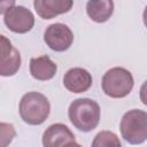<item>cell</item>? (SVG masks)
<instances>
[{
    "label": "cell",
    "instance_id": "obj_1",
    "mask_svg": "<svg viewBox=\"0 0 147 147\" xmlns=\"http://www.w3.org/2000/svg\"><path fill=\"white\" fill-rule=\"evenodd\" d=\"M71 124L83 132L94 130L100 122V106L96 101L88 98L74 100L68 109Z\"/></svg>",
    "mask_w": 147,
    "mask_h": 147
},
{
    "label": "cell",
    "instance_id": "obj_2",
    "mask_svg": "<svg viewBox=\"0 0 147 147\" xmlns=\"http://www.w3.org/2000/svg\"><path fill=\"white\" fill-rule=\"evenodd\" d=\"M21 118L30 125L42 124L51 113V105L48 99L39 92L25 93L18 106Z\"/></svg>",
    "mask_w": 147,
    "mask_h": 147
},
{
    "label": "cell",
    "instance_id": "obj_3",
    "mask_svg": "<svg viewBox=\"0 0 147 147\" xmlns=\"http://www.w3.org/2000/svg\"><path fill=\"white\" fill-rule=\"evenodd\" d=\"M124 140L131 145H140L147 139V113L141 109L126 111L119 124Z\"/></svg>",
    "mask_w": 147,
    "mask_h": 147
},
{
    "label": "cell",
    "instance_id": "obj_4",
    "mask_svg": "<svg viewBox=\"0 0 147 147\" xmlns=\"http://www.w3.org/2000/svg\"><path fill=\"white\" fill-rule=\"evenodd\" d=\"M101 85L106 95L114 99H121L132 91L134 80L129 70L122 67H114L106 71Z\"/></svg>",
    "mask_w": 147,
    "mask_h": 147
},
{
    "label": "cell",
    "instance_id": "obj_5",
    "mask_svg": "<svg viewBox=\"0 0 147 147\" xmlns=\"http://www.w3.org/2000/svg\"><path fill=\"white\" fill-rule=\"evenodd\" d=\"M3 22L10 31L15 33H26L34 25V16L26 7L14 5L6 10Z\"/></svg>",
    "mask_w": 147,
    "mask_h": 147
},
{
    "label": "cell",
    "instance_id": "obj_6",
    "mask_svg": "<svg viewBox=\"0 0 147 147\" xmlns=\"http://www.w3.org/2000/svg\"><path fill=\"white\" fill-rule=\"evenodd\" d=\"M44 40L52 51L64 52L72 45L74 33L68 25L63 23H54L46 28Z\"/></svg>",
    "mask_w": 147,
    "mask_h": 147
},
{
    "label": "cell",
    "instance_id": "obj_7",
    "mask_svg": "<svg viewBox=\"0 0 147 147\" xmlns=\"http://www.w3.org/2000/svg\"><path fill=\"white\" fill-rule=\"evenodd\" d=\"M21 68V54L11 41L0 34V76H14Z\"/></svg>",
    "mask_w": 147,
    "mask_h": 147
},
{
    "label": "cell",
    "instance_id": "obj_8",
    "mask_svg": "<svg viewBox=\"0 0 147 147\" xmlns=\"http://www.w3.org/2000/svg\"><path fill=\"white\" fill-rule=\"evenodd\" d=\"M71 141H75V134L62 123L49 125L42 134L44 147H64Z\"/></svg>",
    "mask_w": 147,
    "mask_h": 147
},
{
    "label": "cell",
    "instance_id": "obj_9",
    "mask_svg": "<svg viewBox=\"0 0 147 147\" xmlns=\"http://www.w3.org/2000/svg\"><path fill=\"white\" fill-rule=\"evenodd\" d=\"M92 75L83 68H71L63 77L64 87L72 93L86 92L92 86Z\"/></svg>",
    "mask_w": 147,
    "mask_h": 147
},
{
    "label": "cell",
    "instance_id": "obj_10",
    "mask_svg": "<svg viewBox=\"0 0 147 147\" xmlns=\"http://www.w3.org/2000/svg\"><path fill=\"white\" fill-rule=\"evenodd\" d=\"M74 5L71 0H34L37 14L44 20H51L57 15L68 13Z\"/></svg>",
    "mask_w": 147,
    "mask_h": 147
},
{
    "label": "cell",
    "instance_id": "obj_11",
    "mask_svg": "<svg viewBox=\"0 0 147 147\" xmlns=\"http://www.w3.org/2000/svg\"><path fill=\"white\" fill-rule=\"evenodd\" d=\"M57 71V65L48 55L32 57L30 60V74L37 80H49Z\"/></svg>",
    "mask_w": 147,
    "mask_h": 147
},
{
    "label": "cell",
    "instance_id": "obj_12",
    "mask_svg": "<svg viewBox=\"0 0 147 147\" xmlns=\"http://www.w3.org/2000/svg\"><path fill=\"white\" fill-rule=\"evenodd\" d=\"M86 13L92 21L103 23L111 17L114 2L111 0H91L86 3Z\"/></svg>",
    "mask_w": 147,
    "mask_h": 147
},
{
    "label": "cell",
    "instance_id": "obj_13",
    "mask_svg": "<svg viewBox=\"0 0 147 147\" xmlns=\"http://www.w3.org/2000/svg\"><path fill=\"white\" fill-rule=\"evenodd\" d=\"M91 147H122V144L114 132L101 131L94 137Z\"/></svg>",
    "mask_w": 147,
    "mask_h": 147
},
{
    "label": "cell",
    "instance_id": "obj_14",
    "mask_svg": "<svg viewBox=\"0 0 147 147\" xmlns=\"http://www.w3.org/2000/svg\"><path fill=\"white\" fill-rule=\"evenodd\" d=\"M16 137V130L13 124L0 122V147H8Z\"/></svg>",
    "mask_w": 147,
    "mask_h": 147
},
{
    "label": "cell",
    "instance_id": "obj_15",
    "mask_svg": "<svg viewBox=\"0 0 147 147\" xmlns=\"http://www.w3.org/2000/svg\"><path fill=\"white\" fill-rule=\"evenodd\" d=\"M16 5L14 0H3V1H0V14L2 13H6V10L8 8H10L11 6Z\"/></svg>",
    "mask_w": 147,
    "mask_h": 147
},
{
    "label": "cell",
    "instance_id": "obj_16",
    "mask_svg": "<svg viewBox=\"0 0 147 147\" xmlns=\"http://www.w3.org/2000/svg\"><path fill=\"white\" fill-rule=\"evenodd\" d=\"M64 147H82L79 144H77L76 141H71V142H69L68 145H65Z\"/></svg>",
    "mask_w": 147,
    "mask_h": 147
}]
</instances>
